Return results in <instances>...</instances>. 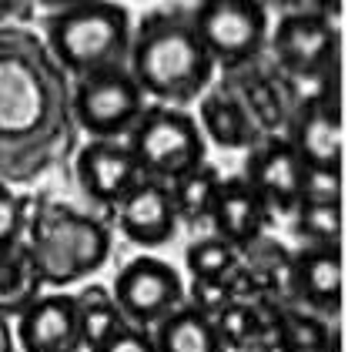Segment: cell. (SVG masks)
<instances>
[{
	"instance_id": "cell-29",
	"label": "cell",
	"mask_w": 348,
	"mask_h": 352,
	"mask_svg": "<svg viewBox=\"0 0 348 352\" xmlns=\"http://www.w3.org/2000/svg\"><path fill=\"white\" fill-rule=\"evenodd\" d=\"M301 198H308V201H342V175H335V171H305Z\"/></svg>"
},
{
	"instance_id": "cell-13",
	"label": "cell",
	"mask_w": 348,
	"mask_h": 352,
	"mask_svg": "<svg viewBox=\"0 0 348 352\" xmlns=\"http://www.w3.org/2000/svg\"><path fill=\"white\" fill-rule=\"evenodd\" d=\"M74 175H78L80 191L94 205H104V208H114L141 182V171L134 164L128 144L117 138H91L84 148H78Z\"/></svg>"
},
{
	"instance_id": "cell-11",
	"label": "cell",
	"mask_w": 348,
	"mask_h": 352,
	"mask_svg": "<svg viewBox=\"0 0 348 352\" xmlns=\"http://www.w3.org/2000/svg\"><path fill=\"white\" fill-rule=\"evenodd\" d=\"M305 164L285 135H262L244 155L241 178L265 198L271 212L292 215L305 188Z\"/></svg>"
},
{
	"instance_id": "cell-30",
	"label": "cell",
	"mask_w": 348,
	"mask_h": 352,
	"mask_svg": "<svg viewBox=\"0 0 348 352\" xmlns=\"http://www.w3.org/2000/svg\"><path fill=\"white\" fill-rule=\"evenodd\" d=\"M30 7H34V0H0V24H14V21L30 17Z\"/></svg>"
},
{
	"instance_id": "cell-4",
	"label": "cell",
	"mask_w": 348,
	"mask_h": 352,
	"mask_svg": "<svg viewBox=\"0 0 348 352\" xmlns=\"http://www.w3.org/2000/svg\"><path fill=\"white\" fill-rule=\"evenodd\" d=\"M131 30L134 21L124 3L80 0L44 17V44L67 78H80L101 67L128 64Z\"/></svg>"
},
{
	"instance_id": "cell-27",
	"label": "cell",
	"mask_w": 348,
	"mask_h": 352,
	"mask_svg": "<svg viewBox=\"0 0 348 352\" xmlns=\"http://www.w3.org/2000/svg\"><path fill=\"white\" fill-rule=\"evenodd\" d=\"M231 298H235V292H231L228 278H191L185 302L191 305V309L205 312L208 319H214Z\"/></svg>"
},
{
	"instance_id": "cell-7",
	"label": "cell",
	"mask_w": 348,
	"mask_h": 352,
	"mask_svg": "<svg viewBox=\"0 0 348 352\" xmlns=\"http://www.w3.org/2000/svg\"><path fill=\"white\" fill-rule=\"evenodd\" d=\"M338 24L328 7L285 10L275 30H268V47L275 64L292 81H325L338 71Z\"/></svg>"
},
{
	"instance_id": "cell-8",
	"label": "cell",
	"mask_w": 348,
	"mask_h": 352,
	"mask_svg": "<svg viewBox=\"0 0 348 352\" xmlns=\"http://www.w3.org/2000/svg\"><path fill=\"white\" fill-rule=\"evenodd\" d=\"M148 108L144 91L137 87L128 64L101 67L71 81V118L74 128L91 138H121Z\"/></svg>"
},
{
	"instance_id": "cell-33",
	"label": "cell",
	"mask_w": 348,
	"mask_h": 352,
	"mask_svg": "<svg viewBox=\"0 0 348 352\" xmlns=\"http://www.w3.org/2000/svg\"><path fill=\"white\" fill-rule=\"evenodd\" d=\"M325 352H342V329L335 325V332H332V342H328V349Z\"/></svg>"
},
{
	"instance_id": "cell-19",
	"label": "cell",
	"mask_w": 348,
	"mask_h": 352,
	"mask_svg": "<svg viewBox=\"0 0 348 352\" xmlns=\"http://www.w3.org/2000/svg\"><path fill=\"white\" fill-rule=\"evenodd\" d=\"M151 339L158 352H228L214 319L191 309L187 302L151 325Z\"/></svg>"
},
{
	"instance_id": "cell-3",
	"label": "cell",
	"mask_w": 348,
	"mask_h": 352,
	"mask_svg": "<svg viewBox=\"0 0 348 352\" xmlns=\"http://www.w3.org/2000/svg\"><path fill=\"white\" fill-rule=\"evenodd\" d=\"M24 242L40 269L44 285L67 289L91 278L111 255V228L64 201H40L27 215Z\"/></svg>"
},
{
	"instance_id": "cell-6",
	"label": "cell",
	"mask_w": 348,
	"mask_h": 352,
	"mask_svg": "<svg viewBox=\"0 0 348 352\" xmlns=\"http://www.w3.org/2000/svg\"><path fill=\"white\" fill-rule=\"evenodd\" d=\"M191 24L214 67L238 71L255 64L268 51V7L265 0H198Z\"/></svg>"
},
{
	"instance_id": "cell-15",
	"label": "cell",
	"mask_w": 348,
	"mask_h": 352,
	"mask_svg": "<svg viewBox=\"0 0 348 352\" xmlns=\"http://www.w3.org/2000/svg\"><path fill=\"white\" fill-rule=\"evenodd\" d=\"M208 221H211L218 239H224L228 245H235L241 252L255 239L265 235V228L271 225V208L241 175H231V178L218 182Z\"/></svg>"
},
{
	"instance_id": "cell-16",
	"label": "cell",
	"mask_w": 348,
	"mask_h": 352,
	"mask_svg": "<svg viewBox=\"0 0 348 352\" xmlns=\"http://www.w3.org/2000/svg\"><path fill=\"white\" fill-rule=\"evenodd\" d=\"M298 305L338 319L342 312V245H301L294 252Z\"/></svg>"
},
{
	"instance_id": "cell-28",
	"label": "cell",
	"mask_w": 348,
	"mask_h": 352,
	"mask_svg": "<svg viewBox=\"0 0 348 352\" xmlns=\"http://www.w3.org/2000/svg\"><path fill=\"white\" fill-rule=\"evenodd\" d=\"M94 352H158L154 349V339H151V329H141V325H124L117 329L107 342H101Z\"/></svg>"
},
{
	"instance_id": "cell-2",
	"label": "cell",
	"mask_w": 348,
	"mask_h": 352,
	"mask_svg": "<svg viewBox=\"0 0 348 352\" xmlns=\"http://www.w3.org/2000/svg\"><path fill=\"white\" fill-rule=\"evenodd\" d=\"M128 71L154 104L185 108L201 98L214 81V60L191 24V10L144 14L131 30Z\"/></svg>"
},
{
	"instance_id": "cell-18",
	"label": "cell",
	"mask_w": 348,
	"mask_h": 352,
	"mask_svg": "<svg viewBox=\"0 0 348 352\" xmlns=\"http://www.w3.org/2000/svg\"><path fill=\"white\" fill-rule=\"evenodd\" d=\"M198 128H201L205 141H211L214 148H224V151H248L262 138V131L251 121V114L244 111V104L224 84L208 87L201 94Z\"/></svg>"
},
{
	"instance_id": "cell-23",
	"label": "cell",
	"mask_w": 348,
	"mask_h": 352,
	"mask_svg": "<svg viewBox=\"0 0 348 352\" xmlns=\"http://www.w3.org/2000/svg\"><path fill=\"white\" fill-rule=\"evenodd\" d=\"M218 182H221V171L208 162H201L198 168L185 171L181 178H174L167 188H171V201H174L178 221H185L191 228L205 225L211 218V201L214 191H218Z\"/></svg>"
},
{
	"instance_id": "cell-10",
	"label": "cell",
	"mask_w": 348,
	"mask_h": 352,
	"mask_svg": "<svg viewBox=\"0 0 348 352\" xmlns=\"http://www.w3.org/2000/svg\"><path fill=\"white\" fill-rule=\"evenodd\" d=\"M111 296L131 325L151 329L178 305H185L187 285L181 272L154 255H137L114 275Z\"/></svg>"
},
{
	"instance_id": "cell-12",
	"label": "cell",
	"mask_w": 348,
	"mask_h": 352,
	"mask_svg": "<svg viewBox=\"0 0 348 352\" xmlns=\"http://www.w3.org/2000/svg\"><path fill=\"white\" fill-rule=\"evenodd\" d=\"M14 342L21 352H84L74 292H40L17 316Z\"/></svg>"
},
{
	"instance_id": "cell-14",
	"label": "cell",
	"mask_w": 348,
	"mask_h": 352,
	"mask_svg": "<svg viewBox=\"0 0 348 352\" xmlns=\"http://www.w3.org/2000/svg\"><path fill=\"white\" fill-rule=\"evenodd\" d=\"M114 208H117V228L128 235V242L141 248L167 245L181 225L171 201V188L154 178H141Z\"/></svg>"
},
{
	"instance_id": "cell-1",
	"label": "cell",
	"mask_w": 348,
	"mask_h": 352,
	"mask_svg": "<svg viewBox=\"0 0 348 352\" xmlns=\"http://www.w3.org/2000/svg\"><path fill=\"white\" fill-rule=\"evenodd\" d=\"M71 78L37 30L0 24V182L30 185L74 151Z\"/></svg>"
},
{
	"instance_id": "cell-20",
	"label": "cell",
	"mask_w": 348,
	"mask_h": 352,
	"mask_svg": "<svg viewBox=\"0 0 348 352\" xmlns=\"http://www.w3.org/2000/svg\"><path fill=\"white\" fill-rule=\"evenodd\" d=\"M40 292H44V278L24 239L0 248V316L17 319Z\"/></svg>"
},
{
	"instance_id": "cell-26",
	"label": "cell",
	"mask_w": 348,
	"mask_h": 352,
	"mask_svg": "<svg viewBox=\"0 0 348 352\" xmlns=\"http://www.w3.org/2000/svg\"><path fill=\"white\" fill-rule=\"evenodd\" d=\"M27 198H21L7 182H0V248L21 242L27 232Z\"/></svg>"
},
{
	"instance_id": "cell-31",
	"label": "cell",
	"mask_w": 348,
	"mask_h": 352,
	"mask_svg": "<svg viewBox=\"0 0 348 352\" xmlns=\"http://www.w3.org/2000/svg\"><path fill=\"white\" fill-rule=\"evenodd\" d=\"M0 352H17L14 349V325L3 316H0Z\"/></svg>"
},
{
	"instance_id": "cell-32",
	"label": "cell",
	"mask_w": 348,
	"mask_h": 352,
	"mask_svg": "<svg viewBox=\"0 0 348 352\" xmlns=\"http://www.w3.org/2000/svg\"><path fill=\"white\" fill-rule=\"evenodd\" d=\"M34 3H40L47 14L51 10H60V7H71V3H80V0H34Z\"/></svg>"
},
{
	"instance_id": "cell-24",
	"label": "cell",
	"mask_w": 348,
	"mask_h": 352,
	"mask_svg": "<svg viewBox=\"0 0 348 352\" xmlns=\"http://www.w3.org/2000/svg\"><path fill=\"white\" fill-rule=\"evenodd\" d=\"M292 232L305 245H342V201L301 198L292 212Z\"/></svg>"
},
{
	"instance_id": "cell-5",
	"label": "cell",
	"mask_w": 348,
	"mask_h": 352,
	"mask_svg": "<svg viewBox=\"0 0 348 352\" xmlns=\"http://www.w3.org/2000/svg\"><path fill=\"white\" fill-rule=\"evenodd\" d=\"M124 144L131 151L141 178H154L171 185L185 171L208 162V141L201 135L198 121L185 108L174 104H148L141 118L124 135Z\"/></svg>"
},
{
	"instance_id": "cell-25",
	"label": "cell",
	"mask_w": 348,
	"mask_h": 352,
	"mask_svg": "<svg viewBox=\"0 0 348 352\" xmlns=\"http://www.w3.org/2000/svg\"><path fill=\"white\" fill-rule=\"evenodd\" d=\"M238 262L241 252L218 235H205V239L187 245L185 252V265L191 278H228L238 269Z\"/></svg>"
},
{
	"instance_id": "cell-9",
	"label": "cell",
	"mask_w": 348,
	"mask_h": 352,
	"mask_svg": "<svg viewBox=\"0 0 348 352\" xmlns=\"http://www.w3.org/2000/svg\"><path fill=\"white\" fill-rule=\"evenodd\" d=\"M281 135L288 138L301 164L308 171H335L342 175V151H345V131H342V101H338V71L325 78L315 94H305L294 101L285 118Z\"/></svg>"
},
{
	"instance_id": "cell-21",
	"label": "cell",
	"mask_w": 348,
	"mask_h": 352,
	"mask_svg": "<svg viewBox=\"0 0 348 352\" xmlns=\"http://www.w3.org/2000/svg\"><path fill=\"white\" fill-rule=\"evenodd\" d=\"M335 325L338 319L328 322L325 316L305 305H288V309H278L271 322V342H275V352H325Z\"/></svg>"
},
{
	"instance_id": "cell-17",
	"label": "cell",
	"mask_w": 348,
	"mask_h": 352,
	"mask_svg": "<svg viewBox=\"0 0 348 352\" xmlns=\"http://www.w3.org/2000/svg\"><path fill=\"white\" fill-rule=\"evenodd\" d=\"M224 87L244 104V111L251 114V121H255V128L262 135H281L292 104L285 98L288 91H285L278 74L262 71L258 60H255V64H244L238 71H228L224 74Z\"/></svg>"
},
{
	"instance_id": "cell-22",
	"label": "cell",
	"mask_w": 348,
	"mask_h": 352,
	"mask_svg": "<svg viewBox=\"0 0 348 352\" xmlns=\"http://www.w3.org/2000/svg\"><path fill=\"white\" fill-rule=\"evenodd\" d=\"M78 302V322H80V349L94 352L101 342H107L117 329H124L128 319L117 309V302L111 296L107 285H84L74 292Z\"/></svg>"
}]
</instances>
